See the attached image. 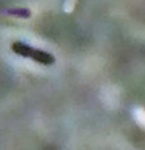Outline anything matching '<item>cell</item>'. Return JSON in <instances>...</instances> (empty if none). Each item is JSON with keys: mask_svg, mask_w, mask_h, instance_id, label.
<instances>
[{"mask_svg": "<svg viewBox=\"0 0 145 150\" xmlns=\"http://www.w3.org/2000/svg\"><path fill=\"white\" fill-rule=\"evenodd\" d=\"M10 48L18 56L33 59V60H35L36 63H40L42 65H53L54 62H56V58L50 52H46V51L40 50V49H35V48L31 47V46H28V45L22 42V41L13 42Z\"/></svg>", "mask_w": 145, "mask_h": 150, "instance_id": "obj_1", "label": "cell"}]
</instances>
